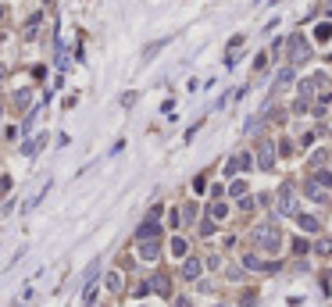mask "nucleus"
Segmentation results:
<instances>
[{"mask_svg":"<svg viewBox=\"0 0 332 307\" xmlns=\"http://www.w3.org/2000/svg\"><path fill=\"white\" fill-rule=\"evenodd\" d=\"M0 18H4V7H0Z\"/></svg>","mask_w":332,"mask_h":307,"instance_id":"cd10ccee","label":"nucleus"},{"mask_svg":"<svg viewBox=\"0 0 332 307\" xmlns=\"http://www.w3.org/2000/svg\"><path fill=\"white\" fill-rule=\"evenodd\" d=\"M329 36H332V25H329V22H325V25H318V29H314V39H322V43H325Z\"/></svg>","mask_w":332,"mask_h":307,"instance_id":"f3484780","label":"nucleus"},{"mask_svg":"<svg viewBox=\"0 0 332 307\" xmlns=\"http://www.w3.org/2000/svg\"><path fill=\"white\" fill-rule=\"evenodd\" d=\"M175 307H193V304H189L186 297H179V300H175Z\"/></svg>","mask_w":332,"mask_h":307,"instance_id":"a878e982","label":"nucleus"},{"mask_svg":"<svg viewBox=\"0 0 332 307\" xmlns=\"http://www.w3.org/2000/svg\"><path fill=\"white\" fill-rule=\"evenodd\" d=\"M43 147H47V132H39V136H36V140H33V143H25V157H29V161H33V157H36V154H39Z\"/></svg>","mask_w":332,"mask_h":307,"instance_id":"1a4fd4ad","label":"nucleus"},{"mask_svg":"<svg viewBox=\"0 0 332 307\" xmlns=\"http://www.w3.org/2000/svg\"><path fill=\"white\" fill-rule=\"evenodd\" d=\"M147 289H150V293H161V297H168V293H172V282H168V275H154V279L147 282Z\"/></svg>","mask_w":332,"mask_h":307,"instance_id":"20e7f679","label":"nucleus"},{"mask_svg":"<svg viewBox=\"0 0 332 307\" xmlns=\"http://www.w3.org/2000/svg\"><path fill=\"white\" fill-rule=\"evenodd\" d=\"M247 193V182H229V196H243Z\"/></svg>","mask_w":332,"mask_h":307,"instance_id":"aec40b11","label":"nucleus"},{"mask_svg":"<svg viewBox=\"0 0 332 307\" xmlns=\"http://www.w3.org/2000/svg\"><path fill=\"white\" fill-rule=\"evenodd\" d=\"M290 82H293V68H282V72H279V79H275V89L290 86Z\"/></svg>","mask_w":332,"mask_h":307,"instance_id":"2eb2a0df","label":"nucleus"},{"mask_svg":"<svg viewBox=\"0 0 332 307\" xmlns=\"http://www.w3.org/2000/svg\"><path fill=\"white\" fill-rule=\"evenodd\" d=\"M325 157H329L325 150H314V154H311V168H322V164H325Z\"/></svg>","mask_w":332,"mask_h":307,"instance_id":"a211bd4d","label":"nucleus"},{"mask_svg":"<svg viewBox=\"0 0 332 307\" xmlns=\"http://www.w3.org/2000/svg\"><path fill=\"white\" fill-rule=\"evenodd\" d=\"M279 214H293V186L279 190Z\"/></svg>","mask_w":332,"mask_h":307,"instance_id":"39448f33","label":"nucleus"},{"mask_svg":"<svg viewBox=\"0 0 332 307\" xmlns=\"http://www.w3.org/2000/svg\"><path fill=\"white\" fill-rule=\"evenodd\" d=\"M200 271H204V265L197 257H189L186 265H183V279H200Z\"/></svg>","mask_w":332,"mask_h":307,"instance_id":"9d476101","label":"nucleus"},{"mask_svg":"<svg viewBox=\"0 0 332 307\" xmlns=\"http://www.w3.org/2000/svg\"><path fill=\"white\" fill-rule=\"evenodd\" d=\"M39 33V14H33V18H29V25H25V39H33Z\"/></svg>","mask_w":332,"mask_h":307,"instance_id":"dca6fc26","label":"nucleus"},{"mask_svg":"<svg viewBox=\"0 0 332 307\" xmlns=\"http://www.w3.org/2000/svg\"><path fill=\"white\" fill-rule=\"evenodd\" d=\"M172 254L183 257V254H186V243H183V239H172Z\"/></svg>","mask_w":332,"mask_h":307,"instance_id":"5701e85b","label":"nucleus"},{"mask_svg":"<svg viewBox=\"0 0 332 307\" xmlns=\"http://www.w3.org/2000/svg\"><path fill=\"white\" fill-rule=\"evenodd\" d=\"M211 232H215V222H211V218H207V222L200 225V236H211Z\"/></svg>","mask_w":332,"mask_h":307,"instance_id":"393cba45","label":"nucleus"},{"mask_svg":"<svg viewBox=\"0 0 332 307\" xmlns=\"http://www.w3.org/2000/svg\"><path fill=\"white\" fill-rule=\"evenodd\" d=\"M243 265H247V268H254V271H258V268H264L258 254H247V257H243Z\"/></svg>","mask_w":332,"mask_h":307,"instance_id":"6ab92c4d","label":"nucleus"},{"mask_svg":"<svg viewBox=\"0 0 332 307\" xmlns=\"http://www.w3.org/2000/svg\"><path fill=\"white\" fill-rule=\"evenodd\" d=\"M161 247H157V239H140V257L143 261H157Z\"/></svg>","mask_w":332,"mask_h":307,"instance_id":"423d86ee","label":"nucleus"},{"mask_svg":"<svg viewBox=\"0 0 332 307\" xmlns=\"http://www.w3.org/2000/svg\"><path fill=\"white\" fill-rule=\"evenodd\" d=\"M157 236H161V229H157V222H150V218L136 229V239H157Z\"/></svg>","mask_w":332,"mask_h":307,"instance_id":"6e6552de","label":"nucleus"},{"mask_svg":"<svg viewBox=\"0 0 332 307\" xmlns=\"http://www.w3.org/2000/svg\"><path fill=\"white\" fill-rule=\"evenodd\" d=\"M161 47H164V39H157V43H150V47H147V54H143V65H147V61H154V57L161 54Z\"/></svg>","mask_w":332,"mask_h":307,"instance_id":"ddd939ff","label":"nucleus"},{"mask_svg":"<svg viewBox=\"0 0 332 307\" xmlns=\"http://www.w3.org/2000/svg\"><path fill=\"white\" fill-rule=\"evenodd\" d=\"M4 75H7V72H4V68H0V82H4Z\"/></svg>","mask_w":332,"mask_h":307,"instance_id":"bb28decb","label":"nucleus"},{"mask_svg":"<svg viewBox=\"0 0 332 307\" xmlns=\"http://www.w3.org/2000/svg\"><path fill=\"white\" fill-rule=\"evenodd\" d=\"M243 168H250V157H247V154H239V157L225 161V179H229V175H236V172H243Z\"/></svg>","mask_w":332,"mask_h":307,"instance_id":"0eeeda50","label":"nucleus"},{"mask_svg":"<svg viewBox=\"0 0 332 307\" xmlns=\"http://www.w3.org/2000/svg\"><path fill=\"white\" fill-rule=\"evenodd\" d=\"M314 250H318V254H332V239H329V236L318 239V243H314Z\"/></svg>","mask_w":332,"mask_h":307,"instance_id":"412c9836","label":"nucleus"},{"mask_svg":"<svg viewBox=\"0 0 332 307\" xmlns=\"http://www.w3.org/2000/svg\"><path fill=\"white\" fill-rule=\"evenodd\" d=\"M311 182H318V186L325 190V186H332V175H329V172H322V168H314V179H311Z\"/></svg>","mask_w":332,"mask_h":307,"instance_id":"4468645a","label":"nucleus"},{"mask_svg":"<svg viewBox=\"0 0 332 307\" xmlns=\"http://www.w3.org/2000/svg\"><path fill=\"white\" fill-rule=\"evenodd\" d=\"M254 243H258L261 250H268V254H275V250L282 247V236H279V225H275V222H264V225H258V229H254Z\"/></svg>","mask_w":332,"mask_h":307,"instance_id":"f257e3e1","label":"nucleus"},{"mask_svg":"<svg viewBox=\"0 0 332 307\" xmlns=\"http://www.w3.org/2000/svg\"><path fill=\"white\" fill-rule=\"evenodd\" d=\"M258 164L264 168V172H271V168H275V147H271L268 140L258 143Z\"/></svg>","mask_w":332,"mask_h":307,"instance_id":"7ed1b4c3","label":"nucleus"},{"mask_svg":"<svg viewBox=\"0 0 332 307\" xmlns=\"http://www.w3.org/2000/svg\"><path fill=\"white\" fill-rule=\"evenodd\" d=\"M300 229H307V232H318V218H314V214H300Z\"/></svg>","mask_w":332,"mask_h":307,"instance_id":"f8f14e48","label":"nucleus"},{"mask_svg":"<svg viewBox=\"0 0 332 307\" xmlns=\"http://www.w3.org/2000/svg\"><path fill=\"white\" fill-rule=\"evenodd\" d=\"M307 57H311V43L300 36V33H293V36H290V65H304Z\"/></svg>","mask_w":332,"mask_h":307,"instance_id":"f03ea898","label":"nucleus"},{"mask_svg":"<svg viewBox=\"0 0 332 307\" xmlns=\"http://www.w3.org/2000/svg\"><path fill=\"white\" fill-rule=\"evenodd\" d=\"M11 193V175H0V196Z\"/></svg>","mask_w":332,"mask_h":307,"instance_id":"b1692460","label":"nucleus"},{"mask_svg":"<svg viewBox=\"0 0 332 307\" xmlns=\"http://www.w3.org/2000/svg\"><path fill=\"white\" fill-rule=\"evenodd\" d=\"M97 271H100V261H93V265H89V268H86V286H89V282H93V279H97Z\"/></svg>","mask_w":332,"mask_h":307,"instance_id":"4be33fe9","label":"nucleus"},{"mask_svg":"<svg viewBox=\"0 0 332 307\" xmlns=\"http://www.w3.org/2000/svg\"><path fill=\"white\" fill-rule=\"evenodd\" d=\"M207 214H211V222H225V218H229V207H225L221 200H215L207 207Z\"/></svg>","mask_w":332,"mask_h":307,"instance_id":"9b49d317","label":"nucleus"}]
</instances>
